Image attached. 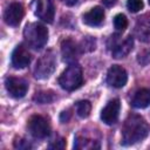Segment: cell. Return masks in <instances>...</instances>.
I'll list each match as a JSON object with an SVG mask.
<instances>
[{"mask_svg": "<svg viewBox=\"0 0 150 150\" xmlns=\"http://www.w3.org/2000/svg\"><path fill=\"white\" fill-rule=\"evenodd\" d=\"M150 131L148 122L137 114H130L122 127V144L131 145L143 141Z\"/></svg>", "mask_w": 150, "mask_h": 150, "instance_id": "cell-1", "label": "cell"}, {"mask_svg": "<svg viewBox=\"0 0 150 150\" xmlns=\"http://www.w3.org/2000/svg\"><path fill=\"white\" fill-rule=\"evenodd\" d=\"M23 38L29 47L41 49L48 41V29L40 22H32L26 25L23 29Z\"/></svg>", "mask_w": 150, "mask_h": 150, "instance_id": "cell-2", "label": "cell"}, {"mask_svg": "<svg viewBox=\"0 0 150 150\" xmlns=\"http://www.w3.org/2000/svg\"><path fill=\"white\" fill-rule=\"evenodd\" d=\"M82 82H83L82 69L75 63H70L59 77V84L61 86L62 89L68 91L77 89L79 87H81Z\"/></svg>", "mask_w": 150, "mask_h": 150, "instance_id": "cell-3", "label": "cell"}, {"mask_svg": "<svg viewBox=\"0 0 150 150\" xmlns=\"http://www.w3.org/2000/svg\"><path fill=\"white\" fill-rule=\"evenodd\" d=\"M56 66V55L53 50H47L36 62L34 75L36 79H48L53 71L55 70Z\"/></svg>", "mask_w": 150, "mask_h": 150, "instance_id": "cell-4", "label": "cell"}, {"mask_svg": "<svg viewBox=\"0 0 150 150\" xmlns=\"http://www.w3.org/2000/svg\"><path fill=\"white\" fill-rule=\"evenodd\" d=\"M28 130L35 138H45L50 134V125L48 121L40 115H34L28 121Z\"/></svg>", "mask_w": 150, "mask_h": 150, "instance_id": "cell-5", "label": "cell"}, {"mask_svg": "<svg viewBox=\"0 0 150 150\" xmlns=\"http://www.w3.org/2000/svg\"><path fill=\"white\" fill-rule=\"evenodd\" d=\"M5 86L9 95L15 98L23 97L28 90V83L23 79H20V77H14V76L6 77Z\"/></svg>", "mask_w": 150, "mask_h": 150, "instance_id": "cell-6", "label": "cell"}, {"mask_svg": "<svg viewBox=\"0 0 150 150\" xmlns=\"http://www.w3.org/2000/svg\"><path fill=\"white\" fill-rule=\"evenodd\" d=\"M128 81V74L125 69L118 64H114L107 73V82L114 88H122Z\"/></svg>", "mask_w": 150, "mask_h": 150, "instance_id": "cell-7", "label": "cell"}, {"mask_svg": "<svg viewBox=\"0 0 150 150\" xmlns=\"http://www.w3.org/2000/svg\"><path fill=\"white\" fill-rule=\"evenodd\" d=\"M120 110H121V103L118 98H114L107 103V105L102 109L101 111V120L108 124L112 125L117 122L118 116H120Z\"/></svg>", "mask_w": 150, "mask_h": 150, "instance_id": "cell-8", "label": "cell"}, {"mask_svg": "<svg viewBox=\"0 0 150 150\" xmlns=\"http://www.w3.org/2000/svg\"><path fill=\"white\" fill-rule=\"evenodd\" d=\"M81 53L80 45H77L71 39H66L61 43V54L63 57V61L68 63H75V61L79 59V55Z\"/></svg>", "mask_w": 150, "mask_h": 150, "instance_id": "cell-9", "label": "cell"}, {"mask_svg": "<svg viewBox=\"0 0 150 150\" xmlns=\"http://www.w3.org/2000/svg\"><path fill=\"white\" fill-rule=\"evenodd\" d=\"M23 14H25V11H23L22 5L19 2H12L6 8L5 14H4V19H5L7 25L15 27L21 22Z\"/></svg>", "mask_w": 150, "mask_h": 150, "instance_id": "cell-10", "label": "cell"}, {"mask_svg": "<svg viewBox=\"0 0 150 150\" xmlns=\"http://www.w3.org/2000/svg\"><path fill=\"white\" fill-rule=\"evenodd\" d=\"M32 56L23 45H18L12 53V64L16 69H22L30 63Z\"/></svg>", "mask_w": 150, "mask_h": 150, "instance_id": "cell-11", "label": "cell"}, {"mask_svg": "<svg viewBox=\"0 0 150 150\" xmlns=\"http://www.w3.org/2000/svg\"><path fill=\"white\" fill-rule=\"evenodd\" d=\"M35 15L43 20L45 22H53L54 15H55V7L54 4L50 0H38L36 1V8H35Z\"/></svg>", "mask_w": 150, "mask_h": 150, "instance_id": "cell-12", "label": "cell"}, {"mask_svg": "<svg viewBox=\"0 0 150 150\" xmlns=\"http://www.w3.org/2000/svg\"><path fill=\"white\" fill-rule=\"evenodd\" d=\"M135 35L143 42H150V14H145L137 20Z\"/></svg>", "mask_w": 150, "mask_h": 150, "instance_id": "cell-13", "label": "cell"}, {"mask_svg": "<svg viewBox=\"0 0 150 150\" xmlns=\"http://www.w3.org/2000/svg\"><path fill=\"white\" fill-rule=\"evenodd\" d=\"M132 47H134L132 36H127L122 42L114 45V47L111 48V55L115 59H122L131 52Z\"/></svg>", "mask_w": 150, "mask_h": 150, "instance_id": "cell-14", "label": "cell"}, {"mask_svg": "<svg viewBox=\"0 0 150 150\" xmlns=\"http://www.w3.org/2000/svg\"><path fill=\"white\" fill-rule=\"evenodd\" d=\"M104 19V11L101 6H95L83 15V22L88 26H98Z\"/></svg>", "mask_w": 150, "mask_h": 150, "instance_id": "cell-15", "label": "cell"}, {"mask_svg": "<svg viewBox=\"0 0 150 150\" xmlns=\"http://www.w3.org/2000/svg\"><path fill=\"white\" fill-rule=\"evenodd\" d=\"M131 104L134 108H137V109H143L150 105V89L142 88L137 90L132 97Z\"/></svg>", "mask_w": 150, "mask_h": 150, "instance_id": "cell-16", "label": "cell"}, {"mask_svg": "<svg viewBox=\"0 0 150 150\" xmlns=\"http://www.w3.org/2000/svg\"><path fill=\"white\" fill-rule=\"evenodd\" d=\"M74 146L76 149H93V148H98V144H95V141L82 137V136H76Z\"/></svg>", "mask_w": 150, "mask_h": 150, "instance_id": "cell-17", "label": "cell"}, {"mask_svg": "<svg viewBox=\"0 0 150 150\" xmlns=\"http://www.w3.org/2000/svg\"><path fill=\"white\" fill-rule=\"evenodd\" d=\"M75 107H76V112H77V115L80 117L84 118V117L89 116L90 110H91V104H90L89 101H87V100L79 101V102H76Z\"/></svg>", "mask_w": 150, "mask_h": 150, "instance_id": "cell-18", "label": "cell"}, {"mask_svg": "<svg viewBox=\"0 0 150 150\" xmlns=\"http://www.w3.org/2000/svg\"><path fill=\"white\" fill-rule=\"evenodd\" d=\"M114 26L118 32H123L128 26V19L124 14H117L114 18Z\"/></svg>", "mask_w": 150, "mask_h": 150, "instance_id": "cell-19", "label": "cell"}, {"mask_svg": "<svg viewBox=\"0 0 150 150\" xmlns=\"http://www.w3.org/2000/svg\"><path fill=\"white\" fill-rule=\"evenodd\" d=\"M34 100L39 103L45 104V103L52 102L54 100V96H53V93H50V91H39L34 96Z\"/></svg>", "mask_w": 150, "mask_h": 150, "instance_id": "cell-20", "label": "cell"}, {"mask_svg": "<svg viewBox=\"0 0 150 150\" xmlns=\"http://www.w3.org/2000/svg\"><path fill=\"white\" fill-rule=\"evenodd\" d=\"M80 49H81V53L82 52H90V50L95 49V40L90 36L84 38L80 45Z\"/></svg>", "mask_w": 150, "mask_h": 150, "instance_id": "cell-21", "label": "cell"}, {"mask_svg": "<svg viewBox=\"0 0 150 150\" xmlns=\"http://www.w3.org/2000/svg\"><path fill=\"white\" fill-rule=\"evenodd\" d=\"M127 7L131 13H137L143 8V0H128Z\"/></svg>", "mask_w": 150, "mask_h": 150, "instance_id": "cell-22", "label": "cell"}, {"mask_svg": "<svg viewBox=\"0 0 150 150\" xmlns=\"http://www.w3.org/2000/svg\"><path fill=\"white\" fill-rule=\"evenodd\" d=\"M14 146L18 148V149H29L30 148V144L27 139L25 138H19L16 141H14Z\"/></svg>", "mask_w": 150, "mask_h": 150, "instance_id": "cell-23", "label": "cell"}, {"mask_svg": "<svg viewBox=\"0 0 150 150\" xmlns=\"http://www.w3.org/2000/svg\"><path fill=\"white\" fill-rule=\"evenodd\" d=\"M50 149H63L64 148V139L60 138L59 141H52L49 144Z\"/></svg>", "mask_w": 150, "mask_h": 150, "instance_id": "cell-24", "label": "cell"}, {"mask_svg": "<svg viewBox=\"0 0 150 150\" xmlns=\"http://www.w3.org/2000/svg\"><path fill=\"white\" fill-rule=\"evenodd\" d=\"M116 2H117V0H102V4H103L105 7H111V6H114Z\"/></svg>", "mask_w": 150, "mask_h": 150, "instance_id": "cell-25", "label": "cell"}, {"mask_svg": "<svg viewBox=\"0 0 150 150\" xmlns=\"http://www.w3.org/2000/svg\"><path fill=\"white\" fill-rule=\"evenodd\" d=\"M69 117H70V114L68 112V111H63L62 114H61V122H67L68 120H69Z\"/></svg>", "mask_w": 150, "mask_h": 150, "instance_id": "cell-26", "label": "cell"}, {"mask_svg": "<svg viewBox=\"0 0 150 150\" xmlns=\"http://www.w3.org/2000/svg\"><path fill=\"white\" fill-rule=\"evenodd\" d=\"M66 5H68V6H73V5H75L76 2H77V0H62Z\"/></svg>", "mask_w": 150, "mask_h": 150, "instance_id": "cell-27", "label": "cell"}, {"mask_svg": "<svg viewBox=\"0 0 150 150\" xmlns=\"http://www.w3.org/2000/svg\"><path fill=\"white\" fill-rule=\"evenodd\" d=\"M149 4H150V0H149Z\"/></svg>", "mask_w": 150, "mask_h": 150, "instance_id": "cell-28", "label": "cell"}]
</instances>
